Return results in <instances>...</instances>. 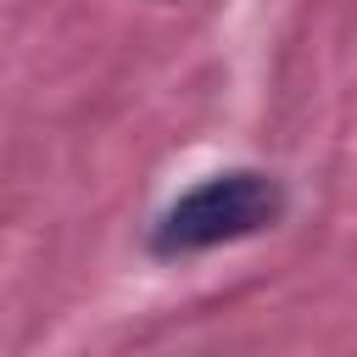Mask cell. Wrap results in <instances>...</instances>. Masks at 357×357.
Here are the masks:
<instances>
[{"label": "cell", "instance_id": "obj_1", "mask_svg": "<svg viewBox=\"0 0 357 357\" xmlns=\"http://www.w3.org/2000/svg\"><path fill=\"white\" fill-rule=\"evenodd\" d=\"M284 212V184L262 167H229L201 178L195 190H184L151 229V251L156 257H195L212 245H234L251 240L262 229H273Z\"/></svg>", "mask_w": 357, "mask_h": 357}]
</instances>
